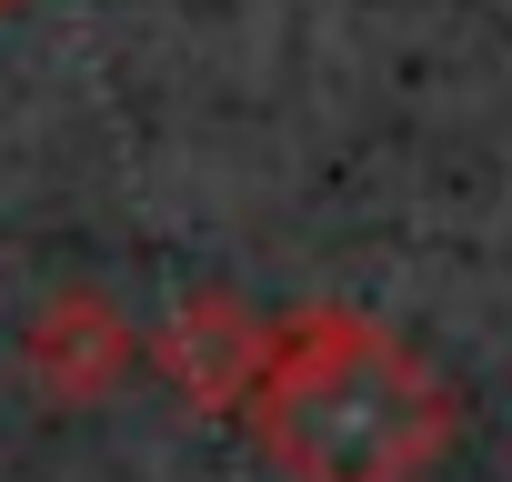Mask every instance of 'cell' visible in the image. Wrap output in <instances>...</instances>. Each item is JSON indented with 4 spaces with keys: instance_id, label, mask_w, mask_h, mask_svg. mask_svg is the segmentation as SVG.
I'll list each match as a JSON object with an SVG mask.
<instances>
[{
    "instance_id": "cell-1",
    "label": "cell",
    "mask_w": 512,
    "mask_h": 482,
    "mask_svg": "<svg viewBox=\"0 0 512 482\" xmlns=\"http://www.w3.org/2000/svg\"><path fill=\"white\" fill-rule=\"evenodd\" d=\"M241 432L262 442L282 482H422L462 402L452 382L362 302H302L272 332V362L241 402Z\"/></svg>"
},
{
    "instance_id": "cell-2",
    "label": "cell",
    "mask_w": 512,
    "mask_h": 482,
    "mask_svg": "<svg viewBox=\"0 0 512 482\" xmlns=\"http://www.w3.org/2000/svg\"><path fill=\"white\" fill-rule=\"evenodd\" d=\"M272 332H282V312L241 302V292H181V302L141 332V362H151L191 412H231V422H241L251 382H262V362H272Z\"/></svg>"
},
{
    "instance_id": "cell-3",
    "label": "cell",
    "mask_w": 512,
    "mask_h": 482,
    "mask_svg": "<svg viewBox=\"0 0 512 482\" xmlns=\"http://www.w3.org/2000/svg\"><path fill=\"white\" fill-rule=\"evenodd\" d=\"M21 372H31V392H41V402L91 412V402H111V392L141 372V322H131L111 292L61 282V292L21 322Z\"/></svg>"
},
{
    "instance_id": "cell-4",
    "label": "cell",
    "mask_w": 512,
    "mask_h": 482,
    "mask_svg": "<svg viewBox=\"0 0 512 482\" xmlns=\"http://www.w3.org/2000/svg\"><path fill=\"white\" fill-rule=\"evenodd\" d=\"M0 11H21V0H0Z\"/></svg>"
}]
</instances>
